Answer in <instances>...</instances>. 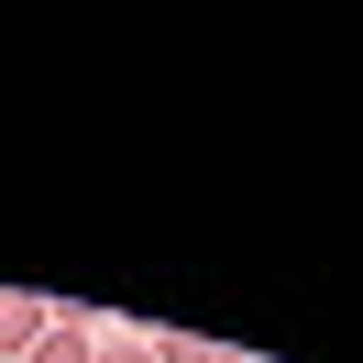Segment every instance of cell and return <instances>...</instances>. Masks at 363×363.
<instances>
[{"mask_svg":"<svg viewBox=\"0 0 363 363\" xmlns=\"http://www.w3.org/2000/svg\"><path fill=\"white\" fill-rule=\"evenodd\" d=\"M45 330H55V297H0V352H11V363H33Z\"/></svg>","mask_w":363,"mask_h":363,"instance_id":"1","label":"cell"},{"mask_svg":"<svg viewBox=\"0 0 363 363\" xmlns=\"http://www.w3.org/2000/svg\"><path fill=\"white\" fill-rule=\"evenodd\" d=\"M33 363H99V330H89V308H67V297H55V330L33 341Z\"/></svg>","mask_w":363,"mask_h":363,"instance_id":"2","label":"cell"},{"mask_svg":"<svg viewBox=\"0 0 363 363\" xmlns=\"http://www.w3.org/2000/svg\"><path fill=\"white\" fill-rule=\"evenodd\" d=\"M155 363H242L231 341H187V330H155Z\"/></svg>","mask_w":363,"mask_h":363,"instance_id":"3","label":"cell"},{"mask_svg":"<svg viewBox=\"0 0 363 363\" xmlns=\"http://www.w3.org/2000/svg\"><path fill=\"white\" fill-rule=\"evenodd\" d=\"M99 363H155V341H99Z\"/></svg>","mask_w":363,"mask_h":363,"instance_id":"4","label":"cell"}]
</instances>
